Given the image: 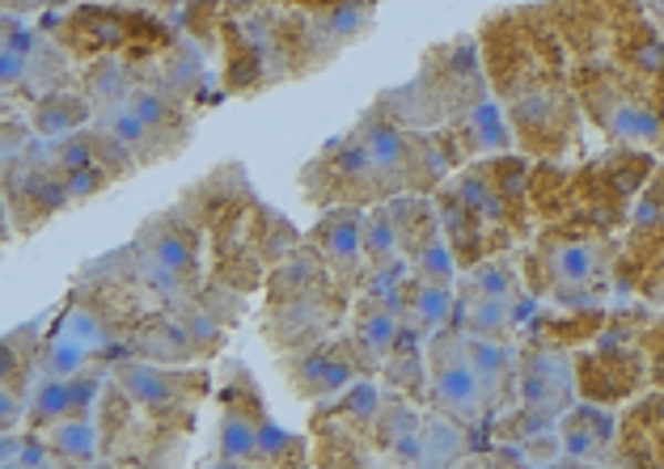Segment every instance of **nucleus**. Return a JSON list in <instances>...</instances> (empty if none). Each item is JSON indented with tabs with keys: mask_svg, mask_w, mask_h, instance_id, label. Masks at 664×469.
Returning <instances> with one entry per match:
<instances>
[{
	"mask_svg": "<svg viewBox=\"0 0 664 469\" xmlns=\"http://www.w3.org/2000/svg\"><path fill=\"white\" fill-rule=\"evenodd\" d=\"M25 415H30V406H22V394L13 398V385H4V389H0V427L13 431Z\"/></svg>",
	"mask_w": 664,
	"mask_h": 469,
	"instance_id": "c756f323",
	"label": "nucleus"
},
{
	"mask_svg": "<svg viewBox=\"0 0 664 469\" xmlns=\"http://www.w3.org/2000/svg\"><path fill=\"white\" fill-rule=\"evenodd\" d=\"M94 115L90 97L76 94H48L39 106H34V132L43 140H64L72 132H81V123Z\"/></svg>",
	"mask_w": 664,
	"mask_h": 469,
	"instance_id": "2eb2a0df",
	"label": "nucleus"
},
{
	"mask_svg": "<svg viewBox=\"0 0 664 469\" xmlns=\"http://www.w3.org/2000/svg\"><path fill=\"white\" fill-rule=\"evenodd\" d=\"M475 292L478 296H512L517 292V275H512V262L504 259H483L475 267Z\"/></svg>",
	"mask_w": 664,
	"mask_h": 469,
	"instance_id": "cd10ccee",
	"label": "nucleus"
},
{
	"mask_svg": "<svg viewBox=\"0 0 664 469\" xmlns=\"http://www.w3.org/2000/svg\"><path fill=\"white\" fill-rule=\"evenodd\" d=\"M115 183V174L106 169V165H85V169H76V174H64V187H69L72 199H94L102 190Z\"/></svg>",
	"mask_w": 664,
	"mask_h": 469,
	"instance_id": "c85d7f7f",
	"label": "nucleus"
},
{
	"mask_svg": "<svg viewBox=\"0 0 664 469\" xmlns=\"http://www.w3.org/2000/svg\"><path fill=\"white\" fill-rule=\"evenodd\" d=\"M461 338H466V355H470V364H475L478 381H483V389H487V398H499V394H508L512 389V376H517V359L512 352L504 347V338H491V334H475V330H461Z\"/></svg>",
	"mask_w": 664,
	"mask_h": 469,
	"instance_id": "4468645a",
	"label": "nucleus"
},
{
	"mask_svg": "<svg viewBox=\"0 0 664 469\" xmlns=\"http://www.w3.org/2000/svg\"><path fill=\"white\" fill-rule=\"evenodd\" d=\"M356 376V364L352 355L339 352V347H305L292 364V385L297 394L305 398H331V394H343Z\"/></svg>",
	"mask_w": 664,
	"mask_h": 469,
	"instance_id": "1a4fd4ad",
	"label": "nucleus"
},
{
	"mask_svg": "<svg viewBox=\"0 0 664 469\" xmlns=\"http://www.w3.org/2000/svg\"><path fill=\"white\" fill-rule=\"evenodd\" d=\"M9 4H18V9H34V4H48V0H9Z\"/></svg>",
	"mask_w": 664,
	"mask_h": 469,
	"instance_id": "473e14b6",
	"label": "nucleus"
},
{
	"mask_svg": "<svg viewBox=\"0 0 664 469\" xmlns=\"http://www.w3.org/2000/svg\"><path fill=\"white\" fill-rule=\"evenodd\" d=\"M538 271L546 275L550 292L559 305L571 313H589L593 309V283L605 280L610 271V250L596 237H559L542 241L538 250Z\"/></svg>",
	"mask_w": 664,
	"mask_h": 469,
	"instance_id": "7ed1b4c3",
	"label": "nucleus"
},
{
	"mask_svg": "<svg viewBox=\"0 0 664 469\" xmlns=\"http://www.w3.org/2000/svg\"><path fill=\"white\" fill-rule=\"evenodd\" d=\"M436 216H440V233L453 246V254L461 267H478L487 259V229H483V216H478L461 195L453 187L436 190Z\"/></svg>",
	"mask_w": 664,
	"mask_h": 469,
	"instance_id": "6e6552de",
	"label": "nucleus"
},
{
	"mask_svg": "<svg viewBox=\"0 0 664 469\" xmlns=\"http://www.w3.org/2000/svg\"><path fill=\"white\" fill-rule=\"evenodd\" d=\"M127 106H132V111H136V115H141L144 123H148V127L162 136V140L174 144V148H183V144H187V140H183V127H178V106H174V102H169L162 90L136 85V90L127 94Z\"/></svg>",
	"mask_w": 664,
	"mask_h": 469,
	"instance_id": "6ab92c4d",
	"label": "nucleus"
},
{
	"mask_svg": "<svg viewBox=\"0 0 664 469\" xmlns=\"http://www.w3.org/2000/svg\"><path fill=\"white\" fill-rule=\"evenodd\" d=\"M373 427H377V445L390 448V445H398L403 436H411V431H419V427H424V415H419L411 402L390 398L385 406H381V415H377Z\"/></svg>",
	"mask_w": 664,
	"mask_h": 469,
	"instance_id": "a878e982",
	"label": "nucleus"
},
{
	"mask_svg": "<svg viewBox=\"0 0 664 469\" xmlns=\"http://www.w3.org/2000/svg\"><path fill=\"white\" fill-rule=\"evenodd\" d=\"M487 174H491V183H496L499 195H504L512 208L525 211V190L533 183L529 161H525V157H512V153H496V157L487 161Z\"/></svg>",
	"mask_w": 664,
	"mask_h": 469,
	"instance_id": "393cba45",
	"label": "nucleus"
},
{
	"mask_svg": "<svg viewBox=\"0 0 664 469\" xmlns=\"http://www.w3.org/2000/svg\"><path fill=\"white\" fill-rule=\"evenodd\" d=\"M575 389L589 402H622L635 394V385L643 381V359L635 352H626V343L601 338V347L575 359Z\"/></svg>",
	"mask_w": 664,
	"mask_h": 469,
	"instance_id": "423d86ee",
	"label": "nucleus"
},
{
	"mask_svg": "<svg viewBox=\"0 0 664 469\" xmlns=\"http://www.w3.org/2000/svg\"><path fill=\"white\" fill-rule=\"evenodd\" d=\"M178 376L183 373H166L157 364H141V359H123L111 368V381L123 389V398L141 402L144 410H174L178 402Z\"/></svg>",
	"mask_w": 664,
	"mask_h": 469,
	"instance_id": "9b49d317",
	"label": "nucleus"
},
{
	"mask_svg": "<svg viewBox=\"0 0 664 469\" xmlns=\"http://www.w3.org/2000/svg\"><path fill=\"white\" fill-rule=\"evenodd\" d=\"M190 13H208V9H220V0H187Z\"/></svg>",
	"mask_w": 664,
	"mask_h": 469,
	"instance_id": "7c9ffc66",
	"label": "nucleus"
},
{
	"mask_svg": "<svg viewBox=\"0 0 664 469\" xmlns=\"http://www.w3.org/2000/svg\"><path fill=\"white\" fill-rule=\"evenodd\" d=\"M51 161H55L60 174H76V169H85V165H97L94 132H72V136H64V140L55 144Z\"/></svg>",
	"mask_w": 664,
	"mask_h": 469,
	"instance_id": "bb28decb",
	"label": "nucleus"
},
{
	"mask_svg": "<svg viewBox=\"0 0 664 469\" xmlns=\"http://www.w3.org/2000/svg\"><path fill=\"white\" fill-rule=\"evenodd\" d=\"M364 254H369L373 267L390 262L394 254H403V225H398L394 204H385L381 211L369 216V225H364Z\"/></svg>",
	"mask_w": 664,
	"mask_h": 469,
	"instance_id": "412c9836",
	"label": "nucleus"
},
{
	"mask_svg": "<svg viewBox=\"0 0 664 469\" xmlns=\"http://www.w3.org/2000/svg\"><path fill=\"white\" fill-rule=\"evenodd\" d=\"M647 4H652V9H656V13H664V0H647Z\"/></svg>",
	"mask_w": 664,
	"mask_h": 469,
	"instance_id": "72a5a7b5",
	"label": "nucleus"
},
{
	"mask_svg": "<svg viewBox=\"0 0 664 469\" xmlns=\"http://www.w3.org/2000/svg\"><path fill=\"white\" fill-rule=\"evenodd\" d=\"M652 106H656V118H661V127H664V90L656 94V102H652Z\"/></svg>",
	"mask_w": 664,
	"mask_h": 469,
	"instance_id": "2f4dec72",
	"label": "nucleus"
},
{
	"mask_svg": "<svg viewBox=\"0 0 664 469\" xmlns=\"http://www.w3.org/2000/svg\"><path fill=\"white\" fill-rule=\"evenodd\" d=\"M466 431L470 427H461V423L440 415V410L432 419H424V466H453V461H461L466 457Z\"/></svg>",
	"mask_w": 664,
	"mask_h": 469,
	"instance_id": "a211bd4d",
	"label": "nucleus"
},
{
	"mask_svg": "<svg viewBox=\"0 0 664 469\" xmlns=\"http://www.w3.org/2000/svg\"><path fill=\"white\" fill-rule=\"evenodd\" d=\"M48 445L55 461H94L97 457V427L85 415H64L48 427Z\"/></svg>",
	"mask_w": 664,
	"mask_h": 469,
	"instance_id": "f3484780",
	"label": "nucleus"
},
{
	"mask_svg": "<svg viewBox=\"0 0 664 469\" xmlns=\"http://www.w3.org/2000/svg\"><path fill=\"white\" fill-rule=\"evenodd\" d=\"M364 225L369 220L360 216V208H331L309 233V250L331 267L343 288L364 283V271H360V262L369 259L364 254Z\"/></svg>",
	"mask_w": 664,
	"mask_h": 469,
	"instance_id": "39448f33",
	"label": "nucleus"
},
{
	"mask_svg": "<svg viewBox=\"0 0 664 469\" xmlns=\"http://www.w3.org/2000/svg\"><path fill=\"white\" fill-rule=\"evenodd\" d=\"M453 283H432V280H415L411 275V288H406V317L424 330H440L449 326L453 317Z\"/></svg>",
	"mask_w": 664,
	"mask_h": 469,
	"instance_id": "dca6fc26",
	"label": "nucleus"
},
{
	"mask_svg": "<svg viewBox=\"0 0 664 469\" xmlns=\"http://www.w3.org/2000/svg\"><path fill=\"white\" fill-rule=\"evenodd\" d=\"M132 39V18H120L111 9H76L64 22V43L85 55L97 51H120Z\"/></svg>",
	"mask_w": 664,
	"mask_h": 469,
	"instance_id": "f8f14e48",
	"label": "nucleus"
},
{
	"mask_svg": "<svg viewBox=\"0 0 664 469\" xmlns=\"http://www.w3.org/2000/svg\"><path fill=\"white\" fill-rule=\"evenodd\" d=\"M559 445L563 461H605L614 445V419L596 406H575L559 423Z\"/></svg>",
	"mask_w": 664,
	"mask_h": 469,
	"instance_id": "9d476101",
	"label": "nucleus"
},
{
	"mask_svg": "<svg viewBox=\"0 0 664 469\" xmlns=\"http://www.w3.org/2000/svg\"><path fill=\"white\" fill-rule=\"evenodd\" d=\"M381 394L373 381H356V385H347L343 389V398L334 402L331 410H322V415H334V419H343L347 427H373L381 415Z\"/></svg>",
	"mask_w": 664,
	"mask_h": 469,
	"instance_id": "5701e85b",
	"label": "nucleus"
},
{
	"mask_svg": "<svg viewBox=\"0 0 664 469\" xmlns=\"http://www.w3.org/2000/svg\"><path fill=\"white\" fill-rule=\"evenodd\" d=\"M301 187L313 204H326V208H360V204L398 195L394 178L373 161V153L364 148L356 132L334 140L318 161H309Z\"/></svg>",
	"mask_w": 664,
	"mask_h": 469,
	"instance_id": "f257e3e1",
	"label": "nucleus"
},
{
	"mask_svg": "<svg viewBox=\"0 0 664 469\" xmlns=\"http://www.w3.org/2000/svg\"><path fill=\"white\" fill-rule=\"evenodd\" d=\"M427 355V394L440 415L457 419L461 427H478L483 423V406H487V389L478 381L475 364L466 355V338L453 330H436L432 343L424 347Z\"/></svg>",
	"mask_w": 664,
	"mask_h": 469,
	"instance_id": "f03ea898",
	"label": "nucleus"
},
{
	"mask_svg": "<svg viewBox=\"0 0 664 469\" xmlns=\"http://www.w3.org/2000/svg\"><path fill=\"white\" fill-rule=\"evenodd\" d=\"M69 415V376H48L34 385V398H30V415H25V427L34 431H48L55 419Z\"/></svg>",
	"mask_w": 664,
	"mask_h": 469,
	"instance_id": "4be33fe9",
	"label": "nucleus"
},
{
	"mask_svg": "<svg viewBox=\"0 0 664 469\" xmlns=\"http://www.w3.org/2000/svg\"><path fill=\"white\" fill-rule=\"evenodd\" d=\"M457 254H453V246L445 241V233H436L432 241H424L415 254H411V271H415V280H432V283H453L457 275Z\"/></svg>",
	"mask_w": 664,
	"mask_h": 469,
	"instance_id": "b1692460",
	"label": "nucleus"
},
{
	"mask_svg": "<svg viewBox=\"0 0 664 469\" xmlns=\"http://www.w3.org/2000/svg\"><path fill=\"white\" fill-rule=\"evenodd\" d=\"M255 254H259L262 262H284L297 246H301V237H297V229L288 225L280 211H271V208H262V204H255Z\"/></svg>",
	"mask_w": 664,
	"mask_h": 469,
	"instance_id": "aec40b11",
	"label": "nucleus"
},
{
	"mask_svg": "<svg viewBox=\"0 0 664 469\" xmlns=\"http://www.w3.org/2000/svg\"><path fill=\"white\" fill-rule=\"evenodd\" d=\"M517 398L525 406H538L550 415H568L571 398H575V376H571V359L559 352V343H538L521 355L517 364Z\"/></svg>",
	"mask_w": 664,
	"mask_h": 469,
	"instance_id": "20e7f679",
	"label": "nucleus"
},
{
	"mask_svg": "<svg viewBox=\"0 0 664 469\" xmlns=\"http://www.w3.org/2000/svg\"><path fill=\"white\" fill-rule=\"evenodd\" d=\"M136 250L153 254L157 262H166L190 280L199 275V229H195V220H187V208L153 216L136 233Z\"/></svg>",
	"mask_w": 664,
	"mask_h": 469,
	"instance_id": "0eeeda50",
	"label": "nucleus"
},
{
	"mask_svg": "<svg viewBox=\"0 0 664 469\" xmlns=\"http://www.w3.org/2000/svg\"><path fill=\"white\" fill-rule=\"evenodd\" d=\"M352 334L385 364L390 352H394V343H398V334H403V309L360 292V305L352 313Z\"/></svg>",
	"mask_w": 664,
	"mask_h": 469,
	"instance_id": "ddd939ff",
	"label": "nucleus"
}]
</instances>
